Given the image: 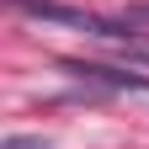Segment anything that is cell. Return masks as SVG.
I'll return each mask as SVG.
<instances>
[{
    "instance_id": "obj_1",
    "label": "cell",
    "mask_w": 149,
    "mask_h": 149,
    "mask_svg": "<svg viewBox=\"0 0 149 149\" xmlns=\"http://www.w3.org/2000/svg\"><path fill=\"white\" fill-rule=\"evenodd\" d=\"M64 74L91 96H112V101H128V107H144L149 112V74H128V69H107V64H80V59H64Z\"/></svg>"
},
{
    "instance_id": "obj_2",
    "label": "cell",
    "mask_w": 149,
    "mask_h": 149,
    "mask_svg": "<svg viewBox=\"0 0 149 149\" xmlns=\"http://www.w3.org/2000/svg\"><path fill=\"white\" fill-rule=\"evenodd\" d=\"M16 11H27L37 16V22H59V27H74V32H85V37H101V43L117 48L128 27L117 22V16H96V11H80V6H59V0H11Z\"/></svg>"
},
{
    "instance_id": "obj_3",
    "label": "cell",
    "mask_w": 149,
    "mask_h": 149,
    "mask_svg": "<svg viewBox=\"0 0 149 149\" xmlns=\"http://www.w3.org/2000/svg\"><path fill=\"white\" fill-rule=\"evenodd\" d=\"M0 149H53L43 139H27V133H11V139H0Z\"/></svg>"
}]
</instances>
